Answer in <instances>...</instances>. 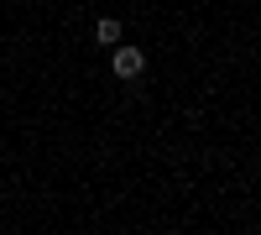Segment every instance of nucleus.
I'll return each instance as SVG.
<instances>
[{"label": "nucleus", "mask_w": 261, "mask_h": 235, "mask_svg": "<svg viewBox=\"0 0 261 235\" xmlns=\"http://www.w3.org/2000/svg\"><path fill=\"white\" fill-rule=\"evenodd\" d=\"M146 68V53L141 47H115V79H136Z\"/></svg>", "instance_id": "nucleus-1"}, {"label": "nucleus", "mask_w": 261, "mask_h": 235, "mask_svg": "<svg viewBox=\"0 0 261 235\" xmlns=\"http://www.w3.org/2000/svg\"><path fill=\"white\" fill-rule=\"evenodd\" d=\"M94 37H99V47H115V42H120V21H115V16H99Z\"/></svg>", "instance_id": "nucleus-2"}]
</instances>
